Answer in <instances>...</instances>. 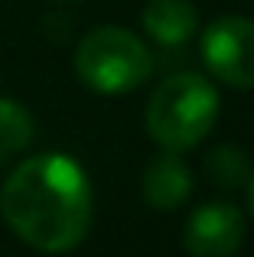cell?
Instances as JSON below:
<instances>
[{
	"instance_id": "obj_1",
	"label": "cell",
	"mask_w": 254,
	"mask_h": 257,
	"mask_svg": "<svg viewBox=\"0 0 254 257\" xmlns=\"http://www.w3.org/2000/svg\"><path fill=\"white\" fill-rule=\"evenodd\" d=\"M0 215L26 247L65 254L85 241L95 195L85 170L65 153H39L17 166L0 186Z\"/></svg>"
},
{
	"instance_id": "obj_2",
	"label": "cell",
	"mask_w": 254,
	"mask_h": 257,
	"mask_svg": "<svg viewBox=\"0 0 254 257\" xmlns=\"http://www.w3.org/2000/svg\"><path fill=\"white\" fill-rule=\"evenodd\" d=\"M218 111L222 101L209 78L199 72H176L153 88L144 124L160 150L186 153L212 134Z\"/></svg>"
},
{
	"instance_id": "obj_3",
	"label": "cell",
	"mask_w": 254,
	"mask_h": 257,
	"mask_svg": "<svg viewBox=\"0 0 254 257\" xmlns=\"http://www.w3.org/2000/svg\"><path fill=\"white\" fill-rule=\"evenodd\" d=\"M153 72V56L137 33L124 26H95L75 46V75L98 94L137 91Z\"/></svg>"
},
{
	"instance_id": "obj_4",
	"label": "cell",
	"mask_w": 254,
	"mask_h": 257,
	"mask_svg": "<svg viewBox=\"0 0 254 257\" xmlns=\"http://www.w3.org/2000/svg\"><path fill=\"white\" fill-rule=\"evenodd\" d=\"M202 65L228 88H254V20L228 13L212 20L199 39Z\"/></svg>"
},
{
	"instance_id": "obj_5",
	"label": "cell",
	"mask_w": 254,
	"mask_h": 257,
	"mask_svg": "<svg viewBox=\"0 0 254 257\" xmlns=\"http://www.w3.org/2000/svg\"><path fill=\"white\" fill-rule=\"evenodd\" d=\"M183 244L192 257H235L244 244V212L231 202H202L189 212Z\"/></svg>"
},
{
	"instance_id": "obj_6",
	"label": "cell",
	"mask_w": 254,
	"mask_h": 257,
	"mask_svg": "<svg viewBox=\"0 0 254 257\" xmlns=\"http://www.w3.org/2000/svg\"><path fill=\"white\" fill-rule=\"evenodd\" d=\"M140 192L150 208L176 212L192 195V170L183 160V153L163 150L157 160H150V166L144 170V179H140Z\"/></svg>"
},
{
	"instance_id": "obj_7",
	"label": "cell",
	"mask_w": 254,
	"mask_h": 257,
	"mask_svg": "<svg viewBox=\"0 0 254 257\" xmlns=\"http://www.w3.org/2000/svg\"><path fill=\"white\" fill-rule=\"evenodd\" d=\"M144 33L163 49L186 46L199 30V7L192 0H147L140 13Z\"/></svg>"
},
{
	"instance_id": "obj_8",
	"label": "cell",
	"mask_w": 254,
	"mask_h": 257,
	"mask_svg": "<svg viewBox=\"0 0 254 257\" xmlns=\"http://www.w3.org/2000/svg\"><path fill=\"white\" fill-rule=\"evenodd\" d=\"M205 176H209L212 186L225 189V192H235V189H244L251 179V157L244 153V147L238 144H218L205 153V163H202Z\"/></svg>"
},
{
	"instance_id": "obj_9",
	"label": "cell",
	"mask_w": 254,
	"mask_h": 257,
	"mask_svg": "<svg viewBox=\"0 0 254 257\" xmlns=\"http://www.w3.org/2000/svg\"><path fill=\"white\" fill-rule=\"evenodd\" d=\"M33 114L20 101L0 98V153H20L33 144Z\"/></svg>"
},
{
	"instance_id": "obj_10",
	"label": "cell",
	"mask_w": 254,
	"mask_h": 257,
	"mask_svg": "<svg viewBox=\"0 0 254 257\" xmlns=\"http://www.w3.org/2000/svg\"><path fill=\"white\" fill-rule=\"evenodd\" d=\"M248 212H251V218H254V170H251V179H248Z\"/></svg>"
},
{
	"instance_id": "obj_11",
	"label": "cell",
	"mask_w": 254,
	"mask_h": 257,
	"mask_svg": "<svg viewBox=\"0 0 254 257\" xmlns=\"http://www.w3.org/2000/svg\"><path fill=\"white\" fill-rule=\"evenodd\" d=\"M59 4H78V0H59Z\"/></svg>"
},
{
	"instance_id": "obj_12",
	"label": "cell",
	"mask_w": 254,
	"mask_h": 257,
	"mask_svg": "<svg viewBox=\"0 0 254 257\" xmlns=\"http://www.w3.org/2000/svg\"><path fill=\"white\" fill-rule=\"evenodd\" d=\"M0 163H4V153H0Z\"/></svg>"
}]
</instances>
